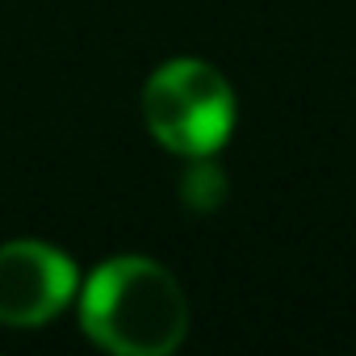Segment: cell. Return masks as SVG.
<instances>
[{
	"label": "cell",
	"instance_id": "6da1fadb",
	"mask_svg": "<svg viewBox=\"0 0 356 356\" xmlns=\"http://www.w3.org/2000/svg\"><path fill=\"white\" fill-rule=\"evenodd\" d=\"M92 343L118 356H168L185 343L189 298L163 264L147 256L105 260L76 293Z\"/></svg>",
	"mask_w": 356,
	"mask_h": 356
},
{
	"label": "cell",
	"instance_id": "7a4b0ae2",
	"mask_svg": "<svg viewBox=\"0 0 356 356\" xmlns=\"http://www.w3.org/2000/svg\"><path fill=\"white\" fill-rule=\"evenodd\" d=\"M235 88L202 59H168L143 84V122L172 155H218L235 130Z\"/></svg>",
	"mask_w": 356,
	"mask_h": 356
},
{
	"label": "cell",
	"instance_id": "3957f363",
	"mask_svg": "<svg viewBox=\"0 0 356 356\" xmlns=\"http://www.w3.org/2000/svg\"><path fill=\"white\" fill-rule=\"evenodd\" d=\"M80 293L67 252L42 239L0 243V327H47Z\"/></svg>",
	"mask_w": 356,
	"mask_h": 356
},
{
	"label": "cell",
	"instance_id": "277c9868",
	"mask_svg": "<svg viewBox=\"0 0 356 356\" xmlns=\"http://www.w3.org/2000/svg\"><path fill=\"white\" fill-rule=\"evenodd\" d=\"M193 168H189V176L181 181V197H185V206L189 210H214L222 197H227V176H222V168L210 159V155H197V159H189Z\"/></svg>",
	"mask_w": 356,
	"mask_h": 356
}]
</instances>
